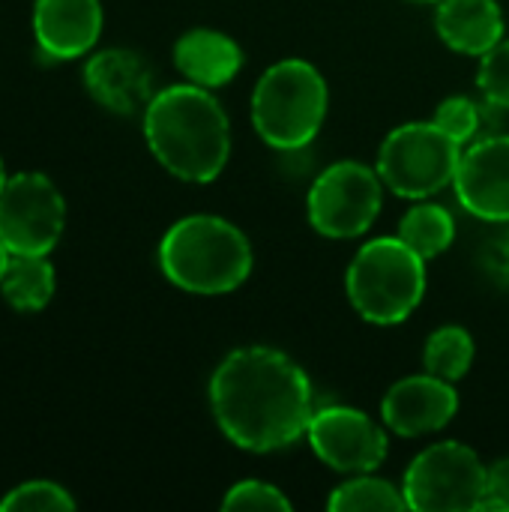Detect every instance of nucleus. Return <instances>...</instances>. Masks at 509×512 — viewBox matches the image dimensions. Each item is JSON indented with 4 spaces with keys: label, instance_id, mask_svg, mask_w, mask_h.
<instances>
[{
    "label": "nucleus",
    "instance_id": "7",
    "mask_svg": "<svg viewBox=\"0 0 509 512\" xmlns=\"http://www.w3.org/2000/svg\"><path fill=\"white\" fill-rule=\"evenodd\" d=\"M489 468L480 456L459 444L444 441L426 447L405 471L402 495L408 510L474 512L483 510Z\"/></svg>",
    "mask_w": 509,
    "mask_h": 512
},
{
    "label": "nucleus",
    "instance_id": "3",
    "mask_svg": "<svg viewBox=\"0 0 509 512\" xmlns=\"http://www.w3.org/2000/svg\"><path fill=\"white\" fill-rule=\"evenodd\" d=\"M165 279L189 294H228L252 273V246L246 234L219 216H186L174 222L159 243Z\"/></svg>",
    "mask_w": 509,
    "mask_h": 512
},
{
    "label": "nucleus",
    "instance_id": "13",
    "mask_svg": "<svg viewBox=\"0 0 509 512\" xmlns=\"http://www.w3.org/2000/svg\"><path fill=\"white\" fill-rule=\"evenodd\" d=\"M87 93L111 114H135L144 111L153 93V72L141 54L129 48H105L96 51L84 66Z\"/></svg>",
    "mask_w": 509,
    "mask_h": 512
},
{
    "label": "nucleus",
    "instance_id": "2",
    "mask_svg": "<svg viewBox=\"0 0 509 512\" xmlns=\"http://www.w3.org/2000/svg\"><path fill=\"white\" fill-rule=\"evenodd\" d=\"M144 138L159 165L186 183H213L231 156L228 114L198 84L159 90L144 108Z\"/></svg>",
    "mask_w": 509,
    "mask_h": 512
},
{
    "label": "nucleus",
    "instance_id": "10",
    "mask_svg": "<svg viewBox=\"0 0 509 512\" xmlns=\"http://www.w3.org/2000/svg\"><path fill=\"white\" fill-rule=\"evenodd\" d=\"M312 453L339 474H372L390 450L387 432L363 411L330 405L312 414L306 429Z\"/></svg>",
    "mask_w": 509,
    "mask_h": 512
},
{
    "label": "nucleus",
    "instance_id": "12",
    "mask_svg": "<svg viewBox=\"0 0 509 512\" xmlns=\"http://www.w3.org/2000/svg\"><path fill=\"white\" fill-rule=\"evenodd\" d=\"M453 186L471 216L509 222V135L483 138L465 150Z\"/></svg>",
    "mask_w": 509,
    "mask_h": 512
},
{
    "label": "nucleus",
    "instance_id": "6",
    "mask_svg": "<svg viewBox=\"0 0 509 512\" xmlns=\"http://www.w3.org/2000/svg\"><path fill=\"white\" fill-rule=\"evenodd\" d=\"M462 153V144L435 120L405 123L384 138L375 171L393 195L423 201L456 180Z\"/></svg>",
    "mask_w": 509,
    "mask_h": 512
},
{
    "label": "nucleus",
    "instance_id": "8",
    "mask_svg": "<svg viewBox=\"0 0 509 512\" xmlns=\"http://www.w3.org/2000/svg\"><path fill=\"white\" fill-rule=\"evenodd\" d=\"M384 201V180L363 162H336L324 168L306 198L309 225L330 240L366 234Z\"/></svg>",
    "mask_w": 509,
    "mask_h": 512
},
{
    "label": "nucleus",
    "instance_id": "9",
    "mask_svg": "<svg viewBox=\"0 0 509 512\" xmlns=\"http://www.w3.org/2000/svg\"><path fill=\"white\" fill-rule=\"evenodd\" d=\"M66 228V201L39 171H21L0 192V240L12 255H48Z\"/></svg>",
    "mask_w": 509,
    "mask_h": 512
},
{
    "label": "nucleus",
    "instance_id": "11",
    "mask_svg": "<svg viewBox=\"0 0 509 512\" xmlns=\"http://www.w3.org/2000/svg\"><path fill=\"white\" fill-rule=\"evenodd\" d=\"M456 414L459 393L453 390V381H444L429 372L396 381L381 402L384 426L402 438L432 435L444 429Z\"/></svg>",
    "mask_w": 509,
    "mask_h": 512
},
{
    "label": "nucleus",
    "instance_id": "24",
    "mask_svg": "<svg viewBox=\"0 0 509 512\" xmlns=\"http://www.w3.org/2000/svg\"><path fill=\"white\" fill-rule=\"evenodd\" d=\"M435 123H438L447 135H453L459 144H465V141H471V138L477 135V129H480V108H477V102L468 99V96H450V99H444V102L438 105Z\"/></svg>",
    "mask_w": 509,
    "mask_h": 512
},
{
    "label": "nucleus",
    "instance_id": "5",
    "mask_svg": "<svg viewBox=\"0 0 509 512\" xmlns=\"http://www.w3.org/2000/svg\"><path fill=\"white\" fill-rule=\"evenodd\" d=\"M345 288L363 321L378 327L402 324L426 294V258L402 237H378L354 255Z\"/></svg>",
    "mask_w": 509,
    "mask_h": 512
},
{
    "label": "nucleus",
    "instance_id": "15",
    "mask_svg": "<svg viewBox=\"0 0 509 512\" xmlns=\"http://www.w3.org/2000/svg\"><path fill=\"white\" fill-rule=\"evenodd\" d=\"M435 30L453 51L483 57L504 39V12L498 0H438Z\"/></svg>",
    "mask_w": 509,
    "mask_h": 512
},
{
    "label": "nucleus",
    "instance_id": "20",
    "mask_svg": "<svg viewBox=\"0 0 509 512\" xmlns=\"http://www.w3.org/2000/svg\"><path fill=\"white\" fill-rule=\"evenodd\" d=\"M327 507L333 512H360V510H408L402 489H396L387 480L369 477V474H354L348 483L336 486Z\"/></svg>",
    "mask_w": 509,
    "mask_h": 512
},
{
    "label": "nucleus",
    "instance_id": "26",
    "mask_svg": "<svg viewBox=\"0 0 509 512\" xmlns=\"http://www.w3.org/2000/svg\"><path fill=\"white\" fill-rule=\"evenodd\" d=\"M9 255H12V252H9V249L3 246V240H0V279H3V273H6V264H9Z\"/></svg>",
    "mask_w": 509,
    "mask_h": 512
},
{
    "label": "nucleus",
    "instance_id": "22",
    "mask_svg": "<svg viewBox=\"0 0 509 512\" xmlns=\"http://www.w3.org/2000/svg\"><path fill=\"white\" fill-rule=\"evenodd\" d=\"M222 510L228 512H261V510H291V501L282 495V489H276L273 483H264V480H243L237 486L228 489L225 501H222Z\"/></svg>",
    "mask_w": 509,
    "mask_h": 512
},
{
    "label": "nucleus",
    "instance_id": "16",
    "mask_svg": "<svg viewBox=\"0 0 509 512\" xmlns=\"http://www.w3.org/2000/svg\"><path fill=\"white\" fill-rule=\"evenodd\" d=\"M174 66L189 84L222 87L243 69V48L219 30H189L174 45Z\"/></svg>",
    "mask_w": 509,
    "mask_h": 512
},
{
    "label": "nucleus",
    "instance_id": "17",
    "mask_svg": "<svg viewBox=\"0 0 509 512\" xmlns=\"http://www.w3.org/2000/svg\"><path fill=\"white\" fill-rule=\"evenodd\" d=\"M0 294L18 312L45 309L54 297V267L48 264V255H9Z\"/></svg>",
    "mask_w": 509,
    "mask_h": 512
},
{
    "label": "nucleus",
    "instance_id": "23",
    "mask_svg": "<svg viewBox=\"0 0 509 512\" xmlns=\"http://www.w3.org/2000/svg\"><path fill=\"white\" fill-rule=\"evenodd\" d=\"M477 84L492 105L509 108V39H501L492 51L483 54Z\"/></svg>",
    "mask_w": 509,
    "mask_h": 512
},
{
    "label": "nucleus",
    "instance_id": "25",
    "mask_svg": "<svg viewBox=\"0 0 509 512\" xmlns=\"http://www.w3.org/2000/svg\"><path fill=\"white\" fill-rule=\"evenodd\" d=\"M483 510L509 512V459H501L489 468V483H486V501Z\"/></svg>",
    "mask_w": 509,
    "mask_h": 512
},
{
    "label": "nucleus",
    "instance_id": "14",
    "mask_svg": "<svg viewBox=\"0 0 509 512\" xmlns=\"http://www.w3.org/2000/svg\"><path fill=\"white\" fill-rule=\"evenodd\" d=\"M102 33L99 0H36L33 36L45 57L75 60L84 57Z\"/></svg>",
    "mask_w": 509,
    "mask_h": 512
},
{
    "label": "nucleus",
    "instance_id": "27",
    "mask_svg": "<svg viewBox=\"0 0 509 512\" xmlns=\"http://www.w3.org/2000/svg\"><path fill=\"white\" fill-rule=\"evenodd\" d=\"M6 180H9V177H6V171H3V162H0V192H3V186H6Z\"/></svg>",
    "mask_w": 509,
    "mask_h": 512
},
{
    "label": "nucleus",
    "instance_id": "1",
    "mask_svg": "<svg viewBox=\"0 0 509 512\" xmlns=\"http://www.w3.org/2000/svg\"><path fill=\"white\" fill-rule=\"evenodd\" d=\"M306 372L282 351L252 345L231 351L210 378V408L222 435L249 453H276L297 444L312 408Z\"/></svg>",
    "mask_w": 509,
    "mask_h": 512
},
{
    "label": "nucleus",
    "instance_id": "4",
    "mask_svg": "<svg viewBox=\"0 0 509 512\" xmlns=\"http://www.w3.org/2000/svg\"><path fill=\"white\" fill-rule=\"evenodd\" d=\"M327 117V81L300 57L273 63L252 90V126L276 150L315 141Z\"/></svg>",
    "mask_w": 509,
    "mask_h": 512
},
{
    "label": "nucleus",
    "instance_id": "19",
    "mask_svg": "<svg viewBox=\"0 0 509 512\" xmlns=\"http://www.w3.org/2000/svg\"><path fill=\"white\" fill-rule=\"evenodd\" d=\"M471 363H474V339L465 327L447 324L426 339L423 366L429 375H438L444 381H459L468 375Z\"/></svg>",
    "mask_w": 509,
    "mask_h": 512
},
{
    "label": "nucleus",
    "instance_id": "18",
    "mask_svg": "<svg viewBox=\"0 0 509 512\" xmlns=\"http://www.w3.org/2000/svg\"><path fill=\"white\" fill-rule=\"evenodd\" d=\"M399 237L426 261L444 255L453 240H456V219L447 207L441 204H414L402 222H399Z\"/></svg>",
    "mask_w": 509,
    "mask_h": 512
},
{
    "label": "nucleus",
    "instance_id": "21",
    "mask_svg": "<svg viewBox=\"0 0 509 512\" xmlns=\"http://www.w3.org/2000/svg\"><path fill=\"white\" fill-rule=\"evenodd\" d=\"M3 512H69L75 510L72 495L51 480H30L15 486L3 501Z\"/></svg>",
    "mask_w": 509,
    "mask_h": 512
},
{
    "label": "nucleus",
    "instance_id": "28",
    "mask_svg": "<svg viewBox=\"0 0 509 512\" xmlns=\"http://www.w3.org/2000/svg\"><path fill=\"white\" fill-rule=\"evenodd\" d=\"M417 3H438V0H417Z\"/></svg>",
    "mask_w": 509,
    "mask_h": 512
}]
</instances>
